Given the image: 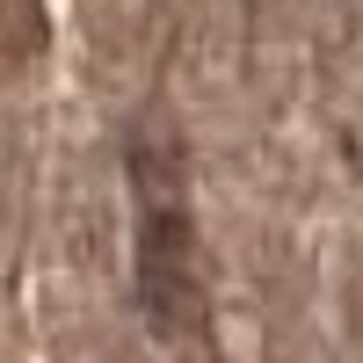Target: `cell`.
I'll return each instance as SVG.
<instances>
[{
  "instance_id": "cell-1",
  "label": "cell",
  "mask_w": 363,
  "mask_h": 363,
  "mask_svg": "<svg viewBox=\"0 0 363 363\" xmlns=\"http://www.w3.org/2000/svg\"><path fill=\"white\" fill-rule=\"evenodd\" d=\"M131 182H138V298H145V320L160 335H189L203 320V269H196V225H189V203H182L174 153L138 145Z\"/></svg>"
}]
</instances>
